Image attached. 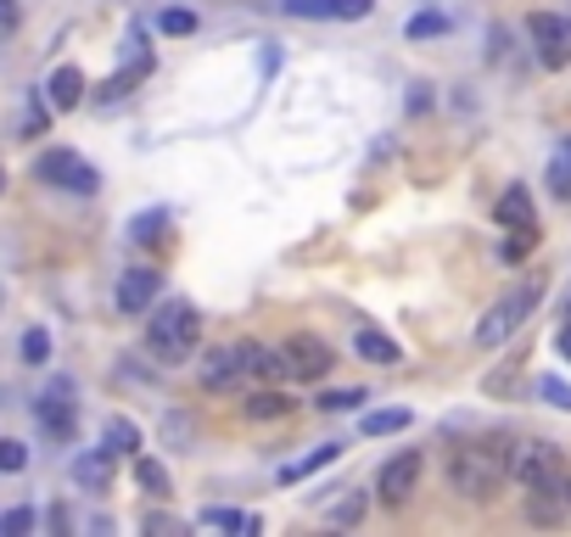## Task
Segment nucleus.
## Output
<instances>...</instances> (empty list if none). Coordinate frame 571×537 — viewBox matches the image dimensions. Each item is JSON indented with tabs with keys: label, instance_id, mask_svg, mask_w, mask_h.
<instances>
[{
	"label": "nucleus",
	"instance_id": "nucleus-29",
	"mask_svg": "<svg viewBox=\"0 0 571 537\" xmlns=\"http://www.w3.org/2000/svg\"><path fill=\"white\" fill-rule=\"evenodd\" d=\"M538 398H544V404H555V409H566V415H571V386H566V381H560V375H544V381H538Z\"/></svg>",
	"mask_w": 571,
	"mask_h": 537
},
{
	"label": "nucleus",
	"instance_id": "nucleus-5",
	"mask_svg": "<svg viewBox=\"0 0 571 537\" xmlns=\"http://www.w3.org/2000/svg\"><path fill=\"white\" fill-rule=\"evenodd\" d=\"M34 179L57 185V190H73V197H95V190H102V174H95L79 152H68V145L39 152V157H34Z\"/></svg>",
	"mask_w": 571,
	"mask_h": 537
},
{
	"label": "nucleus",
	"instance_id": "nucleus-33",
	"mask_svg": "<svg viewBox=\"0 0 571 537\" xmlns=\"http://www.w3.org/2000/svg\"><path fill=\"white\" fill-rule=\"evenodd\" d=\"M370 12H375V0H330V17H348V23H359Z\"/></svg>",
	"mask_w": 571,
	"mask_h": 537
},
{
	"label": "nucleus",
	"instance_id": "nucleus-1",
	"mask_svg": "<svg viewBox=\"0 0 571 537\" xmlns=\"http://www.w3.org/2000/svg\"><path fill=\"white\" fill-rule=\"evenodd\" d=\"M510 454H515V443H510V436H499V431L470 436V443H459L448 454V487H454L459 499H470V504H488L499 487L510 481Z\"/></svg>",
	"mask_w": 571,
	"mask_h": 537
},
{
	"label": "nucleus",
	"instance_id": "nucleus-22",
	"mask_svg": "<svg viewBox=\"0 0 571 537\" xmlns=\"http://www.w3.org/2000/svg\"><path fill=\"white\" fill-rule=\"evenodd\" d=\"M404 425H409V409H375V415L359 420L364 436H393V431H404Z\"/></svg>",
	"mask_w": 571,
	"mask_h": 537
},
{
	"label": "nucleus",
	"instance_id": "nucleus-16",
	"mask_svg": "<svg viewBox=\"0 0 571 537\" xmlns=\"http://www.w3.org/2000/svg\"><path fill=\"white\" fill-rule=\"evenodd\" d=\"M235 381H242V359H235V348H213L202 359V386H208V393H224V386H235Z\"/></svg>",
	"mask_w": 571,
	"mask_h": 537
},
{
	"label": "nucleus",
	"instance_id": "nucleus-40",
	"mask_svg": "<svg viewBox=\"0 0 571 537\" xmlns=\"http://www.w3.org/2000/svg\"><path fill=\"white\" fill-rule=\"evenodd\" d=\"M566 504H571V476H566Z\"/></svg>",
	"mask_w": 571,
	"mask_h": 537
},
{
	"label": "nucleus",
	"instance_id": "nucleus-14",
	"mask_svg": "<svg viewBox=\"0 0 571 537\" xmlns=\"http://www.w3.org/2000/svg\"><path fill=\"white\" fill-rule=\"evenodd\" d=\"M353 353H359L364 364H398V359H404L398 341H393L387 330H375V325H359V330H353Z\"/></svg>",
	"mask_w": 571,
	"mask_h": 537
},
{
	"label": "nucleus",
	"instance_id": "nucleus-42",
	"mask_svg": "<svg viewBox=\"0 0 571 537\" xmlns=\"http://www.w3.org/2000/svg\"><path fill=\"white\" fill-rule=\"evenodd\" d=\"M0 303H7V297H0Z\"/></svg>",
	"mask_w": 571,
	"mask_h": 537
},
{
	"label": "nucleus",
	"instance_id": "nucleus-2",
	"mask_svg": "<svg viewBox=\"0 0 571 537\" xmlns=\"http://www.w3.org/2000/svg\"><path fill=\"white\" fill-rule=\"evenodd\" d=\"M197 341H202V314L190 308L185 297L158 308L152 325H147V348L158 353V364H185L190 353H197Z\"/></svg>",
	"mask_w": 571,
	"mask_h": 537
},
{
	"label": "nucleus",
	"instance_id": "nucleus-32",
	"mask_svg": "<svg viewBox=\"0 0 571 537\" xmlns=\"http://www.w3.org/2000/svg\"><path fill=\"white\" fill-rule=\"evenodd\" d=\"M158 28L179 39V34H197V17H190V12H179V7H174V12H163V17H158Z\"/></svg>",
	"mask_w": 571,
	"mask_h": 537
},
{
	"label": "nucleus",
	"instance_id": "nucleus-36",
	"mask_svg": "<svg viewBox=\"0 0 571 537\" xmlns=\"http://www.w3.org/2000/svg\"><path fill=\"white\" fill-rule=\"evenodd\" d=\"M549 179H555V197H560V202H571V168H566L560 157H555V168H549Z\"/></svg>",
	"mask_w": 571,
	"mask_h": 537
},
{
	"label": "nucleus",
	"instance_id": "nucleus-38",
	"mask_svg": "<svg viewBox=\"0 0 571 537\" xmlns=\"http://www.w3.org/2000/svg\"><path fill=\"white\" fill-rule=\"evenodd\" d=\"M560 353H566V359H571V319H566V325H560Z\"/></svg>",
	"mask_w": 571,
	"mask_h": 537
},
{
	"label": "nucleus",
	"instance_id": "nucleus-31",
	"mask_svg": "<svg viewBox=\"0 0 571 537\" xmlns=\"http://www.w3.org/2000/svg\"><path fill=\"white\" fill-rule=\"evenodd\" d=\"M533 241H538V230H510V241H504V258H510V264H521V258L533 253Z\"/></svg>",
	"mask_w": 571,
	"mask_h": 537
},
{
	"label": "nucleus",
	"instance_id": "nucleus-17",
	"mask_svg": "<svg viewBox=\"0 0 571 537\" xmlns=\"http://www.w3.org/2000/svg\"><path fill=\"white\" fill-rule=\"evenodd\" d=\"M493 219L504 230H533V197H527V185H510L504 197H499V208H493Z\"/></svg>",
	"mask_w": 571,
	"mask_h": 537
},
{
	"label": "nucleus",
	"instance_id": "nucleus-12",
	"mask_svg": "<svg viewBox=\"0 0 571 537\" xmlns=\"http://www.w3.org/2000/svg\"><path fill=\"white\" fill-rule=\"evenodd\" d=\"M84 90H90L84 73H79L73 62H62L51 79H45V102H51V113H73V107L84 102Z\"/></svg>",
	"mask_w": 571,
	"mask_h": 537
},
{
	"label": "nucleus",
	"instance_id": "nucleus-3",
	"mask_svg": "<svg viewBox=\"0 0 571 537\" xmlns=\"http://www.w3.org/2000/svg\"><path fill=\"white\" fill-rule=\"evenodd\" d=\"M544 303V280L533 275V280H521V285H510L504 297L476 319V348H504V341L533 319V308Z\"/></svg>",
	"mask_w": 571,
	"mask_h": 537
},
{
	"label": "nucleus",
	"instance_id": "nucleus-27",
	"mask_svg": "<svg viewBox=\"0 0 571 537\" xmlns=\"http://www.w3.org/2000/svg\"><path fill=\"white\" fill-rule=\"evenodd\" d=\"M0 470H7V476L28 470V448L18 443V436H0Z\"/></svg>",
	"mask_w": 571,
	"mask_h": 537
},
{
	"label": "nucleus",
	"instance_id": "nucleus-20",
	"mask_svg": "<svg viewBox=\"0 0 571 537\" xmlns=\"http://www.w3.org/2000/svg\"><path fill=\"white\" fill-rule=\"evenodd\" d=\"M102 443H107L113 454H135V448H140V425H135V420H124V415H113V420H107V431H102Z\"/></svg>",
	"mask_w": 571,
	"mask_h": 537
},
{
	"label": "nucleus",
	"instance_id": "nucleus-13",
	"mask_svg": "<svg viewBox=\"0 0 571 537\" xmlns=\"http://www.w3.org/2000/svg\"><path fill=\"white\" fill-rule=\"evenodd\" d=\"M235 359H242V375L247 381H280L286 375V359L275 353V348H264V341H242V348H235Z\"/></svg>",
	"mask_w": 571,
	"mask_h": 537
},
{
	"label": "nucleus",
	"instance_id": "nucleus-7",
	"mask_svg": "<svg viewBox=\"0 0 571 537\" xmlns=\"http://www.w3.org/2000/svg\"><path fill=\"white\" fill-rule=\"evenodd\" d=\"M280 359H286V375H292V381H325L330 364H337V353H330L319 336H308V330H298L292 341H286Z\"/></svg>",
	"mask_w": 571,
	"mask_h": 537
},
{
	"label": "nucleus",
	"instance_id": "nucleus-21",
	"mask_svg": "<svg viewBox=\"0 0 571 537\" xmlns=\"http://www.w3.org/2000/svg\"><path fill=\"white\" fill-rule=\"evenodd\" d=\"M168 235V213L163 208H152V213H140L135 224H129V241H140V247H158V241Z\"/></svg>",
	"mask_w": 571,
	"mask_h": 537
},
{
	"label": "nucleus",
	"instance_id": "nucleus-8",
	"mask_svg": "<svg viewBox=\"0 0 571 537\" xmlns=\"http://www.w3.org/2000/svg\"><path fill=\"white\" fill-rule=\"evenodd\" d=\"M527 34H533V45H538V62H544V68H566V62H571V23H566V17L533 12V17H527Z\"/></svg>",
	"mask_w": 571,
	"mask_h": 537
},
{
	"label": "nucleus",
	"instance_id": "nucleus-4",
	"mask_svg": "<svg viewBox=\"0 0 571 537\" xmlns=\"http://www.w3.org/2000/svg\"><path fill=\"white\" fill-rule=\"evenodd\" d=\"M510 476L527 487V493H538V499H560V504H566V476H571V465H566V454H560L555 443H515V454H510Z\"/></svg>",
	"mask_w": 571,
	"mask_h": 537
},
{
	"label": "nucleus",
	"instance_id": "nucleus-23",
	"mask_svg": "<svg viewBox=\"0 0 571 537\" xmlns=\"http://www.w3.org/2000/svg\"><path fill=\"white\" fill-rule=\"evenodd\" d=\"M135 481L147 487L152 499H168V465L163 459H135Z\"/></svg>",
	"mask_w": 571,
	"mask_h": 537
},
{
	"label": "nucleus",
	"instance_id": "nucleus-9",
	"mask_svg": "<svg viewBox=\"0 0 571 537\" xmlns=\"http://www.w3.org/2000/svg\"><path fill=\"white\" fill-rule=\"evenodd\" d=\"M34 415H39L45 436H57V443H68V436L79 431V415H73V386H68V381L45 386V393H39V404H34Z\"/></svg>",
	"mask_w": 571,
	"mask_h": 537
},
{
	"label": "nucleus",
	"instance_id": "nucleus-6",
	"mask_svg": "<svg viewBox=\"0 0 571 537\" xmlns=\"http://www.w3.org/2000/svg\"><path fill=\"white\" fill-rule=\"evenodd\" d=\"M420 476H426V459L415 454V448H404V454H393L387 465H381V476H375V493H381V504H409L415 499V487H420Z\"/></svg>",
	"mask_w": 571,
	"mask_h": 537
},
{
	"label": "nucleus",
	"instance_id": "nucleus-11",
	"mask_svg": "<svg viewBox=\"0 0 571 537\" xmlns=\"http://www.w3.org/2000/svg\"><path fill=\"white\" fill-rule=\"evenodd\" d=\"M113 470H118V454H113L107 443L73 459V481L84 487V493H107V487H113Z\"/></svg>",
	"mask_w": 571,
	"mask_h": 537
},
{
	"label": "nucleus",
	"instance_id": "nucleus-18",
	"mask_svg": "<svg viewBox=\"0 0 571 537\" xmlns=\"http://www.w3.org/2000/svg\"><path fill=\"white\" fill-rule=\"evenodd\" d=\"M337 459H342V443H325V448H314L308 459H292V465H280V481H286V487H298V481L319 476L325 465H337Z\"/></svg>",
	"mask_w": 571,
	"mask_h": 537
},
{
	"label": "nucleus",
	"instance_id": "nucleus-39",
	"mask_svg": "<svg viewBox=\"0 0 571 537\" xmlns=\"http://www.w3.org/2000/svg\"><path fill=\"white\" fill-rule=\"evenodd\" d=\"M555 157H560V163L571 168V140H560V152H555Z\"/></svg>",
	"mask_w": 571,
	"mask_h": 537
},
{
	"label": "nucleus",
	"instance_id": "nucleus-37",
	"mask_svg": "<svg viewBox=\"0 0 571 537\" xmlns=\"http://www.w3.org/2000/svg\"><path fill=\"white\" fill-rule=\"evenodd\" d=\"M0 532H34V510H12L7 521H0Z\"/></svg>",
	"mask_w": 571,
	"mask_h": 537
},
{
	"label": "nucleus",
	"instance_id": "nucleus-30",
	"mask_svg": "<svg viewBox=\"0 0 571 537\" xmlns=\"http://www.w3.org/2000/svg\"><path fill=\"white\" fill-rule=\"evenodd\" d=\"M432 34H448V17H443V12H420V17H409V39H432Z\"/></svg>",
	"mask_w": 571,
	"mask_h": 537
},
{
	"label": "nucleus",
	"instance_id": "nucleus-34",
	"mask_svg": "<svg viewBox=\"0 0 571 537\" xmlns=\"http://www.w3.org/2000/svg\"><path fill=\"white\" fill-rule=\"evenodd\" d=\"M292 17H330V0H280Z\"/></svg>",
	"mask_w": 571,
	"mask_h": 537
},
{
	"label": "nucleus",
	"instance_id": "nucleus-15",
	"mask_svg": "<svg viewBox=\"0 0 571 537\" xmlns=\"http://www.w3.org/2000/svg\"><path fill=\"white\" fill-rule=\"evenodd\" d=\"M521 381H527V353H510L499 370L482 375V393H488V398H515Z\"/></svg>",
	"mask_w": 571,
	"mask_h": 537
},
{
	"label": "nucleus",
	"instance_id": "nucleus-41",
	"mask_svg": "<svg viewBox=\"0 0 571 537\" xmlns=\"http://www.w3.org/2000/svg\"><path fill=\"white\" fill-rule=\"evenodd\" d=\"M0 190H7V168H0Z\"/></svg>",
	"mask_w": 571,
	"mask_h": 537
},
{
	"label": "nucleus",
	"instance_id": "nucleus-28",
	"mask_svg": "<svg viewBox=\"0 0 571 537\" xmlns=\"http://www.w3.org/2000/svg\"><path fill=\"white\" fill-rule=\"evenodd\" d=\"M359 404H364V386H348V393H325V398H319L325 415H348V409H359Z\"/></svg>",
	"mask_w": 571,
	"mask_h": 537
},
{
	"label": "nucleus",
	"instance_id": "nucleus-26",
	"mask_svg": "<svg viewBox=\"0 0 571 537\" xmlns=\"http://www.w3.org/2000/svg\"><path fill=\"white\" fill-rule=\"evenodd\" d=\"M325 521H330V526H353V521H364V499H359V493L337 499V504L325 510Z\"/></svg>",
	"mask_w": 571,
	"mask_h": 537
},
{
	"label": "nucleus",
	"instance_id": "nucleus-25",
	"mask_svg": "<svg viewBox=\"0 0 571 537\" xmlns=\"http://www.w3.org/2000/svg\"><path fill=\"white\" fill-rule=\"evenodd\" d=\"M51 359V330H23V364H45Z\"/></svg>",
	"mask_w": 571,
	"mask_h": 537
},
{
	"label": "nucleus",
	"instance_id": "nucleus-24",
	"mask_svg": "<svg viewBox=\"0 0 571 537\" xmlns=\"http://www.w3.org/2000/svg\"><path fill=\"white\" fill-rule=\"evenodd\" d=\"M197 521L202 526H219V532H247V537L258 532V515H242V510H202Z\"/></svg>",
	"mask_w": 571,
	"mask_h": 537
},
{
	"label": "nucleus",
	"instance_id": "nucleus-10",
	"mask_svg": "<svg viewBox=\"0 0 571 537\" xmlns=\"http://www.w3.org/2000/svg\"><path fill=\"white\" fill-rule=\"evenodd\" d=\"M158 291H163V275L158 269H124V280H118V314H147L152 303H158Z\"/></svg>",
	"mask_w": 571,
	"mask_h": 537
},
{
	"label": "nucleus",
	"instance_id": "nucleus-19",
	"mask_svg": "<svg viewBox=\"0 0 571 537\" xmlns=\"http://www.w3.org/2000/svg\"><path fill=\"white\" fill-rule=\"evenodd\" d=\"M286 409H292V398H286V393H269V386L242 404V415H247V420H280Z\"/></svg>",
	"mask_w": 571,
	"mask_h": 537
},
{
	"label": "nucleus",
	"instance_id": "nucleus-35",
	"mask_svg": "<svg viewBox=\"0 0 571 537\" xmlns=\"http://www.w3.org/2000/svg\"><path fill=\"white\" fill-rule=\"evenodd\" d=\"M18 23H23V7H18V0H0V39H12Z\"/></svg>",
	"mask_w": 571,
	"mask_h": 537
}]
</instances>
